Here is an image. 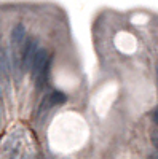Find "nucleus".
<instances>
[{
  "label": "nucleus",
  "instance_id": "f257e3e1",
  "mask_svg": "<svg viewBox=\"0 0 158 159\" xmlns=\"http://www.w3.org/2000/svg\"><path fill=\"white\" fill-rule=\"evenodd\" d=\"M37 51H38L37 40H34V38H27V40H26L24 45H22V52H21V70L22 72H27L31 69L32 59H34Z\"/></svg>",
  "mask_w": 158,
  "mask_h": 159
},
{
  "label": "nucleus",
  "instance_id": "f03ea898",
  "mask_svg": "<svg viewBox=\"0 0 158 159\" xmlns=\"http://www.w3.org/2000/svg\"><path fill=\"white\" fill-rule=\"evenodd\" d=\"M50 57H48V51L45 48H38V51L35 52V56L32 59V64H31V75L32 78H37L38 75H40L43 72V69L46 67Z\"/></svg>",
  "mask_w": 158,
  "mask_h": 159
},
{
  "label": "nucleus",
  "instance_id": "7ed1b4c3",
  "mask_svg": "<svg viewBox=\"0 0 158 159\" xmlns=\"http://www.w3.org/2000/svg\"><path fill=\"white\" fill-rule=\"evenodd\" d=\"M10 40H11V46L13 48H18V46L24 45V42H26V27H24V24L19 22V24H16L15 27H13Z\"/></svg>",
  "mask_w": 158,
  "mask_h": 159
},
{
  "label": "nucleus",
  "instance_id": "20e7f679",
  "mask_svg": "<svg viewBox=\"0 0 158 159\" xmlns=\"http://www.w3.org/2000/svg\"><path fill=\"white\" fill-rule=\"evenodd\" d=\"M48 100H50V103H51V107H55V105L64 103L65 100H67V96H65L64 92H61V91H53L51 94L48 96Z\"/></svg>",
  "mask_w": 158,
  "mask_h": 159
},
{
  "label": "nucleus",
  "instance_id": "39448f33",
  "mask_svg": "<svg viewBox=\"0 0 158 159\" xmlns=\"http://www.w3.org/2000/svg\"><path fill=\"white\" fill-rule=\"evenodd\" d=\"M150 140H152V145H153V148L156 150V153H158V129L156 127H153L152 129V134H150Z\"/></svg>",
  "mask_w": 158,
  "mask_h": 159
},
{
  "label": "nucleus",
  "instance_id": "423d86ee",
  "mask_svg": "<svg viewBox=\"0 0 158 159\" xmlns=\"http://www.w3.org/2000/svg\"><path fill=\"white\" fill-rule=\"evenodd\" d=\"M153 123H155V127L158 129V110L153 113Z\"/></svg>",
  "mask_w": 158,
  "mask_h": 159
},
{
  "label": "nucleus",
  "instance_id": "0eeeda50",
  "mask_svg": "<svg viewBox=\"0 0 158 159\" xmlns=\"http://www.w3.org/2000/svg\"><path fill=\"white\" fill-rule=\"evenodd\" d=\"M147 159H158V153H150Z\"/></svg>",
  "mask_w": 158,
  "mask_h": 159
},
{
  "label": "nucleus",
  "instance_id": "6e6552de",
  "mask_svg": "<svg viewBox=\"0 0 158 159\" xmlns=\"http://www.w3.org/2000/svg\"><path fill=\"white\" fill-rule=\"evenodd\" d=\"M156 76H158V67H156Z\"/></svg>",
  "mask_w": 158,
  "mask_h": 159
},
{
  "label": "nucleus",
  "instance_id": "1a4fd4ad",
  "mask_svg": "<svg viewBox=\"0 0 158 159\" xmlns=\"http://www.w3.org/2000/svg\"><path fill=\"white\" fill-rule=\"evenodd\" d=\"M64 159H70V157H64Z\"/></svg>",
  "mask_w": 158,
  "mask_h": 159
}]
</instances>
